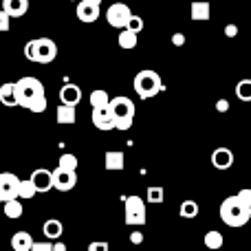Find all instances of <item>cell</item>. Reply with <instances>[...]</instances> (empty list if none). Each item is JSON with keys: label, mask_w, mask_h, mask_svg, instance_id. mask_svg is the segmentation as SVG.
<instances>
[{"label": "cell", "mask_w": 251, "mask_h": 251, "mask_svg": "<svg viewBox=\"0 0 251 251\" xmlns=\"http://www.w3.org/2000/svg\"><path fill=\"white\" fill-rule=\"evenodd\" d=\"M75 16H77L79 22L91 25V22H95L97 18H100V7H97V4L86 2V0H82V2L77 4V9H75Z\"/></svg>", "instance_id": "7c38bea8"}, {"label": "cell", "mask_w": 251, "mask_h": 251, "mask_svg": "<svg viewBox=\"0 0 251 251\" xmlns=\"http://www.w3.org/2000/svg\"><path fill=\"white\" fill-rule=\"evenodd\" d=\"M88 101H91V108H104V106L110 104V95L106 91H101V88H97V91L91 93Z\"/></svg>", "instance_id": "cb8c5ba5"}, {"label": "cell", "mask_w": 251, "mask_h": 251, "mask_svg": "<svg viewBox=\"0 0 251 251\" xmlns=\"http://www.w3.org/2000/svg\"><path fill=\"white\" fill-rule=\"evenodd\" d=\"M216 110L218 113H227V110H229V100H218L216 101Z\"/></svg>", "instance_id": "836d02e7"}, {"label": "cell", "mask_w": 251, "mask_h": 251, "mask_svg": "<svg viewBox=\"0 0 251 251\" xmlns=\"http://www.w3.org/2000/svg\"><path fill=\"white\" fill-rule=\"evenodd\" d=\"M110 110L115 117V130H128L134 122V101L130 97H110Z\"/></svg>", "instance_id": "5b68a950"}, {"label": "cell", "mask_w": 251, "mask_h": 251, "mask_svg": "<svg viewBox=\"0 0 251 251\" xmlns=\"http://www.w3.org/2000/svg\"><path fill=\"white\" fill-rule=\"evenodd\" d=\"M11 20L13 18L9 16L4 9H0V33H7L9 29H11Z\"/></svg>", "instance_id": "4dcf8cb0"}, {"label": "cell", "mask_w": 251, "mask_h": 251, "mask_svg": "<svg viewBox=\"0 0 251 251\" xmlns=\"http://www.w3.org/2000/svg\"><path fill=\"white\" fill-rule=\"evenodd\" d=\"M53 251H66L64 243H53Z\"/></svg>", "instance_id": "f35d334b"}, {"label": "cell", "mask_w": 251, "mask_h": 251, "mask_svg": "<svg viewBox=\"0 0 251 251\" xmlns=\"http://www.w3.org/2000/svg\"><path fill=\"white\" fill-rule=\"evenodd\" d=\"M130 18H132V11H130V7L126 2L110 4L108 11H106V20H108V25L115 26V29H126Z\"/></svg>", "instance_id": "52a82bcc"}, {"label": "cell", "mask_w": 251, "mask_h": 251, "mask_svg": "<svg viewBox=\"0 0 251 251\" xmlns=\"http://www.w3.org/2000/svg\"><path fill=\"white\" fill-rule=\"evenodd\" d=\"M33 238H31L29 231H16L11 238V249L13 251H31Z\"/></svg>", "instance_id": "ffe728a7"}, {"label": "cell", "mask_w": 251, "mask_h": 251, "mask_svg": "<svg viewBox=\"0 0 251 251\" xmlns=\"http://www.w3.org/2000/svg\"><path fill=\"white\" fill-rule=\"evenodd\" d=\"M238 196L245 201L247 205H251V187H243V190L238 192Z\"/></svg>", "instance_id": "d6a6232c"}, {"label": "cell", "mask_w": 251, "mask_h": 251, "mask_svg": "<svg viewBox=\"0 0 251 251\" xmlns=\"http://www.w3.org/2000/svg\"><path fill=\"white\" fill-rule=\"evenodd\" d=\"M18 190H20V178L13 172H2L0 174V203L9 199H16Z\"/></svg>", "instance_id": "9c48e42d"}, {"label": "cell", "mask_w": 251, "mask_h": 251, "mask_svg": "<svg viewBox=\"0 0 251 251\" xmlns=\"http://www.w3.org/2000/svg\"><path fill=\"white\" fill-rule=\"evenodd\" d=\"M124 221L130 227H141L146 225V201L139 196H126L124 199Z\"/></svg>", "instance_id": "8992f818"}, {"label": "cell", "mask_w": 251, "mask_h": 251, "mask_svg": "<svg viewBox=\"0 0 251 251\" xmlns=\"http://www.w3.org/2000/svg\"><path fill=\"white\" fill-rule=\"evenodd\" d=\"M132 88H134V93H137L141 100H152V97H156L161 91H163L165 84H163V79H161V75L156 73V71L143 69V71H139V73L134 75Z\"/></svg>", "instance_id": "277c9868"}, {"label": "cell", "mask_w": 251, "mask_h": 251, "mask_svg": "<svg viewBox=\"0 0 251 251\" xmlns=\"http://www.w3.org/2000/svg\"><path fill=\"white\" fill-rule=\"evenodd\" d=\"M18 106L31 110V113H44L47 110V93L44 84L38 77H20L16 82Z\"/></svg>", "instance_id": "6da1fadb"}, {"label": "cell", "mask_w": 251, "mask_h": 251, "mask_svg": "<svg viewBox=\"0 0 251 251\" xmlns=\"http://www.w3.org/2000/svg\"><path fill=\"white\" fill-rule=\"evenodd\" d=\"M60 101L69 106H77L82 101V88L77 84H64L60 88Z\"/></svg>", "instance_id": "5bb4252c"}, {"label": "cell", "mask_w": 251, "mask_h": 251, "mask_svg": "<svg viewBox=\"0 0 251 251\" xmlns=\"http://www.w3.org/2000/svg\"><path fill=\"white\" fill-rule=\"evenodd\" d=\"M234 163V152L229 148H216L212 152V165L216 170H229Z\"/></svg>", "instance_id": "4fadbf2b"}, {"label": "cell", "mask_w": 251, "mask_h": 251, "mask_svg": "<svg viewBox=\"0 0 251 251\" xmlns=\"http://www.w3.org/2000/svg\"><path fill=\"white\" fill-rule=\"evenodd\" d=\"M146 199H148V203H154V205L163 203V201H165V192H163V187H156V185L148 187Z\"/></svg>", "instance_id": "f1b7e54d"}, {"label": "cell", "mask_w": 251, "mask_h": 251, "mask_svg": "<svg viewBox=\"0 0 251 251\" xmlns=\"http://www.w3.org/2000/svg\"><path fill=\"white\" fill-rule=\"evenodd\" d=\"M77 163H79L77 156L71 154V152H64V154L57 159V165H60V168H66V170H77Z\"/></svg>", "instance_id": "f546056e"}, {"label": "cell", "mask_w": 251, "mask_h": 251, "mask_svg": "<svg viewBox=\"0 0 251 251\" xmlns=\"http://www.w3.org/2000/svg\"><path fill=\"white\" fill-rule=\"evenodd\" d=\"M62 231H64V227H62V223L55 221V218H51V221H47L42 225V234L47 240H57L62 236Z\"/></svg>", "instance_id": "7402d4cb"}, {"label": "cell", "mask_w": 251, "mask_h": 251, "mask_svg": "<svg viewBox=\"0 0 251 251\" xmlns=\"http://www.w3.org/2000/svg\"><path fill=\"white\" fill-rule=\"evenodd\" d=\"M225 35H227V38H236V35H238V26H236V25H227L225 26Z\"/></svg>", "instance_id": "e575fe53"}, {"label": "cell", "mask_w": 251, "mask_h": 251, "mask_svg": "<svg viewBox=\"0 0 251 251\" xmlns=\"http://www.w3.org/2000/svg\"><path fill=\"white\" fill-rule=\"evenodd\" d=\"M130 243H132V245H141L143 243V234H141V231H132V234H130Z\"/></svg>", "instance_id": "8d00e7d4"}, {"label": "cell", "mask_w": 251, "mask_h": 251, "mask_svg": "<svg viewBox=\"0 0 251 251\" xmlns=\"http://www.w3.org/2000/svg\"><path fill=\"white\" fill-rule=\"evenodd\" d=\"M55 119H57V124H62V126H73L77 122V110H75V106L60 104L55 110Z\"/></svg>", "instance_id": "e0dca14e"}, {"label": "cell", "mask_w": 251, "mask_h": 251, "mask_svg": "<svg viewBox=\"0 0 251 251\" xmlns=\"http://www.w3.org/2000/svg\"><path fill=\"white\" fill-rule=\"evenodd\" d=\"M117 42H119V47L122 49L130 51V49H134L139 44V33H134V31H130V29H119Z\"/></svg>", "instance_id": "603a6c76"}, {"label": "cell", "mask_w": 251, "mask_h": 251, "mask_svg": "<svg viewBox=\"0 0 251 251\" xmlns=\"http://www.w3.org/2000/svg\"><path fill=\"white\" fill-rule=\"evenodd\" d=\"M172 44H174V47H183V44H185V35H183V33H174L172 35Z\"/></svg>", "instance_id": "d590c367"}, {"label": "cell", "mask_w": 251, "mask_h": 251, "mask_svg": "<svg viewBox=\"0 0 251 251\" xmlns=\"http://www.w3.org/2000/svg\"><path fill=\"white\" fill-rule=\"evenodd\" d=\"M25 57L35 64H51L57 57V44L51 38H35L25 44Z\"/></svg>", "instance_id": "3957f363"}, {"label": "cell", "mask_w": 251, "mask_h": 251, "mask_svg": "<svg viewBox=\"0 0 251 251\" xmlns=\"http://www.w3.org/2000/svg\"><path fill=\"white\" fill-rule=\"evenodd\" d=\"M178 214H181V218H196L199 216V203L196 201H183L181 207H178Z\"/></svg>", "instance_id": "d4e9b609"}, {"label": "cell", "mask_w": 251, "mask_h": 251, "mask_svg": "<svg viewBox=\"0 0 251 251\" xmlns=\"http://www.w3.org/2000/svg\"><path fill=\"white\" fill-rule=\"evenodd\" d=\"M126 165V156L122 150H108L104 154V168L110 170V172H117V170H124Z\"/></svg>", "instance_id": "2e32d148"}, {"label": "cell", "mask_w": 251, "mask_h": 251, "mask_svg": "<svg viewBox=\"0 0 251 251\" xmlns=\"http://www.w3.org/2000/svg\"><path fill=\"white\" fill-rule=\"evenodd\" d=\"M190 16L194 22H207L209 18H212V7H209V2H205V0H196V2H192Z\"/></svg>", "instance_id": "9a60e30c"}, {"label": "cell", "mask_w": 251, "mask_h": 251, "mask_svg": "<svg viewBox=\"0 0 251 251\" xmlns=\"http://www.w3.org/2000/svg\"><path fill=\"white\" fill-rule=\"evenodd\" d=\"M38 194V190H35L33 181H20V190H18V199H33V196Z\"/></svg>", "instance_id": "83f0119b"}, {"label": "cell", "mask_w": 251, "mask_h": 251, "mask_svg": "<svg viewBox=\"0 0 251 251\" xmlns=\"http://www.w3.org/2000/svg\"><path fill=\"white\" fill-rule=\"evenodd\" d=\"M31 181H33L35 190L40 192V194H44V192H49L53 187V170H47V168H38L31 172Z\"/></svg>", "instance_id": "8fae6325"}, {"label": "cell", "mask_w": 251, "mask_h": 251, "mask_svg": "<svg viewBox=\"0 0 251 251\" xmlns=\"http://www.w3.org/2000/svg\"><path fill=\"white\" fill-rule=\"evenodd\" d=\"M236 97L240 101H251V79H240L236 84Z\"/></svg>", "instance_id": "4316f807"}, {"label": "cell", "mask_w": 251, "mask_h": 251, "mask_svg": "<svg viewBox=\"0 0 251 251\" xmlns=\"http://www.w3.org/2000/svg\"><path fill=\"white\" fill-rule=\"evenodd\" d=\"M86 2H91V4H97V7H100V4H101V0H86Z\"/></svg>", "instance_id": "ab89813d"}, {"label": "cell", "mask_w": 251, "mask_h": 251, "mask_svg": "<svg viewBox=\"0 0 251 251\" xmlns=\"http://www.w3.org/2000/svg\"><path fill=\"white\" fill-rule=\"evenodd\" d=\"M126 29L134 31V33H141V31H143V20L132 13V18H130V22H128V26H126Z\"/></svg>", "instance_id": "1f68e13d"}, {"label": "cell", "mask_w": 251, "mask_h": 251, "mask_svg": "<svg viewBox=\"0 0 251 251\" xmlns=\"http://www.w3.org/2000/svg\"><path fill=\"white\" fill-rule=\"evenodd\" d=\"M223 243H225V240H223L221 231L212 229V231H207V234H205V247H207V249H221Z\"/></svg>", "instance_id": "484cf974"}, {"label": "cell", "mask_w": 251, "mask_h": 251, "mask_svg": "<svg viewBox=\"0 0 251 251\" xmlns=\"http://www.w3.org/2000/svg\"><path fill=\"white\" fill-rule=\"evenodd\" d=\"M97 249H108V243H91L88 245V251H97Z\"/></svg>", "instance_id": "74e56055"}, {"label": "cell", "mask_w": 251, "mask_h": 251, "mask_svg": "<svg viewBox=\"0 0 251 251\" xmlns=\"http://www.w3.org/2000/svg\"><path fill=\"white\" fill-rule=\"evenodd\" d=\"M2 209H4V216L11 218V221H18V218H22V212H25V207H22L20 199H9L2 203Z\"/></svg>", "instance_id": "44dd1931"}, {"label": "cell", "mask_w": 251, "mask_h": 251, "mask_svg": "<svg viewBox=\"0 0 251 251\" xmlns=\"http://www.w3.org/2000/svg\"><path fill=\"white\" fill-rule=\"evenodd\" d=\"M0 104L2 106H18V95H16V82H4L0 86Z\"/></svg>", "instance_id": "d6986e66"}, {"label": "cell", "mask_w": 251, "mask_h": 251, "mask_svg": "<svg viewBox=\"0 0 251 251\" xmlns=\"http://www.w3.org/2000/svg\"><path fill=\"white\" fill-rule=\"evenodd\" d=\"M221 221L227 227H245L251 221V205H247L238 194L229 196L221 203Z\"/></svg>", "instance_id": "7a4b0ae2"}, {"label": "cell", "mask_w": 251, "mask_h": 251, "mask_svg": "<svg viewBox=\"0 0 251 251\" xmlns=\"http://www.w3.org/2000/svg\"><path fill=\"white\" fill-rule=\"evenodd\" d=\"M93 126L101 132H108V130H115V117L113 110H110V104L104 106V108H93Z\"/></svg>", "instance_id": "30bf717a"}, {"label": "cell", "mask_w": 251, "mask_h": 251, "mask_svg": "<svg viewBox=\"0 0 251 251\" xmlns=\"http://www.w3.org/2000/svg\"><path fill=\"white\" fill-rule=\"evenodd\" d=\"M2 9L11 18H22L29 11V0H2Z\"/></svg>", "instance_id": "ac0fdd59"}, {"label": "cell", "mask_w": 251, "mask_h": 251, "mask_svg": "<svg viewBox=\"0 0 251 251\" xmlns=\"http://www.w3.org/2000/svg\"><path fill=\"white\" fill-rule=\"evenodd\" d=\"M77 185V172L75 170H66L57 165L53 170V187L60 192H71L73 187Z\"/></svg>", "instance_id": "ba28073f"}]
</instances>
